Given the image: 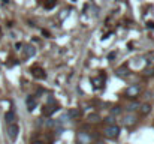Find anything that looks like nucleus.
<instances>
[{
    "instance_id": "obj_1",
    "label": "nucleus",
    "mask_w": 154,
    "mask_h": 144,
    "mask_svg": "<svg viewBox=\"0 0 154 144\" xmlns=\"http://www.w3.org/2000/svg\"><path fill=\"white\" fill-rule=\"evenodd\" d=\"M57 110H58V105L55 104V101H54L51 96H50V98H48V104H47V105L42 108V116H45V117H50L52 113H55Z\"/></svg>"
},
{
    "instance_id": "obj_2",
    "label": "nucleus",
    "mask_w": 154,
    "mask_h": 144,
    "mask_svg": "<svg viewBox=\"0 0 154 144\" xmlns=\"http://www.w3.org/2000/svg\"><path fill=\"white\" fill-rule=\"evenodd\" d=\"M118 135H120V128H118L117 125H111V126H108V128L105 129V137H108V138H111V140L117 138Z\"/></svg>"
},
{
    "instance_id": "obj_3",
    "label": "nucleus",
    "mask_w": 154,
    "mask_h": 144,
    "mask_svg": "<svg viewBox=\"0 0 154 144\" xmlns=\"http://www.w3.org/2000/svg\"><path fill=\"white\" fill-rule=\"evenodd\" d=\"M141 86L139 84H132V86H129L127 87V90H126V96L127 98H130V99H133V98H136V96H139L141 93Z\"/></svg>"
},
{
    "instance_id": "obj_4",
    "label": "nucleus",
    "mask_w": 154,
    "mask_h": 144,
    "mask_svg": "<svg viewBox=\"0 0 154 144\" xmlns=\"http://www.w3.org/2000/svg\"><path fill=\"white\" fill-rule=\"evenodd\" d=\"M18 132H20V126H18L17 123H14V125H8V135H9V138H11L12 141L17 140Z\"/></svg>"
},
{
    "instance_id": "obj_5",
    "label": "nucleus",
    "mask_w": 154,
    "mask_h": 144,
    "mask_svg": "<svg viewBox=\"0 0 154 144\" xmlns=\"http://www.w3.org/2000/svg\"><path fill=\"white\" fill-rule=\"evenodd\" d=\"M76 140H78V144H90L91 143V135L84 132V131H79L78 135H76Z\"/></svg>"
},
{
    "instance_id": "obj_6",
    "label": "nucleus",
    "mask_w": 154,
    "mask_h": 144,
    "mask_svg": "<svg viewBox=\"0 0 154 144\" xmlns=\"http://www.w3.org/2000/svg\"><path fill=\"white\" fill-rule=\"evenodd\" d=\"M121 123H123L126 128H130V126L136 125V116H135V114H127V116L123 117Z\"/></svg>"
},
{
    "instance_id": "obj_7",
    "label": "nucleus",
    "mask_w": 154,
    "mask_h": 144,
    "mask_svg": "<svg viewBox=\"0 0 154 144\" xmlns=\"http://www.w3.org/2000/svg\"><path fill=\"white\" fill-rule=\"evenodd\" d=\"M5 120H6V125H14L17 123V114L14 110H9L6 114H5Z\"/></svg>"
},
{
    "instance_id": "obj_8",
    "label": "nucleus",
    "mask_w": 154,
    "mask_h": 144,
    "mask_svg": "<svg viewBox=\"0 0 154 144\" xmlns=\"http://www.w3.org/2000/svg\"><path fill=\"white\" fill-rule=\"evenodd\" d=\"M26 104H27V110H29V111H33V110L38 107V99H36V96L30 95L29 98H27Z\"/></svg>"
},
{
    "instance_id": "obj_9",
    "label": "nucleus",
    "mask_w": 154,
    "mask_h": 144,
    "mask_svg": "<svg viewBox=\"0 0 154 144\" xmlns=\"http://www.w3.org/2000/svg\"><path fill=\"white\" fill-rule=\"evenodd\" d=\"M32 74H33V77H35V78H39V80H42V78H45V77H47L45 71H44L42 68H39V66L32 68Z\"/></svg>"
},
{
    "instance_id": "obj_10",
    "label": "nucleus",
    "mask_w": 154,
    "mask_h": 144,
    "mask_svg": "<svg viewBox=\"0 0 154 144\" xmlns=\"http://www.w3.org/2000/svg\"><path fill=\"white\" fill-rule=\"evenodd\" d=\"M115 74H117V77L124 78V77H127V75H129V69H127V66H120V68L115 71Z\"/></svg>"
},
{
    "instance_id": "obj_11",
    "label": "nucleus",
    "mask_w": 154,
    "mask_h": 144,
    "mask_svg": "<svg viewBox=\"0 0 154 144\" xmlns=\"http://www.w3.org/2000/svg\"><path fill=\"white\" fill-rule=\"evenodd\" d=\"M103 81H105V75H100V77H96L91 80V83L94 84V89H100L103 86Z\"/></svg>"
},
{
    "instance_id": "obj_12",
    "label": "nucleus",
    "mask_w": 154,
    "mask_h": 144,
    "mask_svg": "<svg viewBox=\"0 0 154 144\" xmlns=\"http://www.w3.org/2000/svg\"><path fill=\"white\" fill-rule=\"evenodd\" d=\"M66 116L69 117V120H72V119H78V117H81V111L79 110H69L67 113H66Z\"/></svg>"
},
{
    "instance_id": "obj_13",
    "label": "nucleus",
    "mask_w": 154,
    "mask_h": 144,
    "mask_svg": "<svg viewBox=\"0 0 154 144\" xmlns=\"http://www.w3.org/2000/svg\"><path fill=\"white\" fill-rule=\"evenodd\" d=\"M24 51H26V57L27 59H30V57H33L36 54V48L33 47V45H27V47L24 48Z\"/></svg>"
},
{
    "instance_id": "obj_14",
    "label": "nucleus",
    "mask_w": 154,
    "mask_h": 144,
    "mask_svg": "<svg viewBox=\"0 0 154 144\" xmlns=\"http://www.w3.org/2000/svg\"><path fill=\"white\" fill-rule=\"evenodd\" d=\"M139 111H141V114L147 116V114L151 111V105H150V104H142V105L139 107Z\"/></svg>"
},
{
    "instance_id": "obj_15",
    "label": "nucleus",
    "mask_w": 154,
    "mask_h": 144,
    "mask_svg": "<svg viewBox=\"0 0 154 144\" xmlns=\"http://www.w3.org/2000/svg\"><path fill=\"white\" fill-rule=\"evenodd\" d=\"M139 107H141L139 102H132V104L127 105V110H129V111H133V110H139Z\"/></svg>"
},
{
    "instance_id": "obj_16",
    "label": "nucleus",
    "mask_w": 154,
    "mask_h": 144,
    "mask_svg": "<svg viewBox=\"0 0 154 144\" xmlns=\"http://www.w3.org/2000/svg\"><path fill=\"white\" fill-rule=\"evenodd\" d=\"M88 120L93 122V123H97V122H100V117H99V114H90L88 116Z\"/></svg>"
},
{
    "instance_id": "obj_17",
    "label": "nucleus",
    "mask_w": 154,
    "mask_h": 144,
    "mask_svg": "<svg viewBox=\"0 0 154 144\" xmlns=\"http://www.w3.org/2000/svg\"><path fill=\"white\" fill-rule=\"evenodd\" d=\"M54 5H55V0H44V6L47 9H51Z\"/></svg>"
},
{
    "instance_id": "obj_18",
    "label": "nucleus",
    "mask_w": 154,
    "mask_h": 144,
    "mask_svg": "<svg viewBox=\"0 0 154 144\" xmlns=\"http://www.w3.org/2000/svg\"><path fill=\"white\" fill-rule=\"evenodd\" d=\"M105 122H106V123H108L109 126H111V125H115V119H114L112 116H109V117H108V119H106Z\"/></svg>"
},
{
    "instance_id": "obj_19",
    "label": "nucleus",
    "mask_w": 154,
    "mask_h": 144,
    "mask_svg": "<svg viewBox=\"0 0 154 144\" xmlns=\"http://www.w3.org/2000/svg\"><path fill=\"white\" fill-rule=\"evenodd\" d=\"M120 113H121V108H120V107H114V108H112V114L117 116V114H120Z\"/></svg>"
},
{
    "instance_id": "obj_20",
    "label": "nucleus",
    "mask_w": 154,
    "mask_h": 144,
    "mask_svg": "<svg viewBox=\"0 0 154 144\" xmlns=\"http://www.w3.org/2000/svg\"><path fill=\"white\" fill-rule=\"evenodd\" d=\"M115 56H117V53H115V51H112V53H109V56H108V59H109V60H112V59H114Z\"/></svg>"
},
{
    "instance_id": "obj_21",
    "label": "nucleus",
    "mask_w": 154,
    "mask_h": 144,
    "mask_svg": "<svg viewBox=\"0 0 154 144\" xmlns=\"http://www.w3.org/2000/svg\"><path fill=\"white\" fill-rule=\"evenodd\" d=\"M147 27H148V29H153V30H154V23H153V21H148V23H147Z\"/></svg>"
},
{
    "instance_id": "obj_22",
    "label": "nucleus",
    "mask_w": 154,
    "mask_h": 144,
    "mask_svg": "<svg viewBox=\"0 0 154 144\" xmlns=\"http://www.w3.org/2000/svg\"><path fill=\"white\" fill-rule=\"evenodd\" d=\"M15 48H17V50H23V44H21V42H17V44H15Z\"/></svg>"
},
{
    "instance_id": "obj_23",
    "label": "nucleus",
    "mask_w": 154,
    "mask_h": 144,
    "mask_svg": "<svg viewBox=\"0 0 154 144\" xmlns=\"http://www.w3.org/2000/svg\"><path fill=\"white\" fill-rule=\"evenodd\" d=\"M150 59H151V60H154V51H153V53H150Z\"/></svg>"
},
{
    "instance_id": "obj_24",
    "label": "nucleus",
    "mask_w": 154,
    "mask_h": 144,
    "mask_svg": "<svg viewBox=\"0 0 154 144\" xmlns=\"http://www.w3.org/2000/svg\"><path fill=\"white\" fill-rule=\"evenodd\" d=\"M72 2H75V0H72Z\"/></svg>"
},
{
    "instance_id": "obj_25",
    "label": "nucleus",
    "mask_w": 154,
    "mask_h": 144,
    "mask_svg": "<svg viewBox=\"0 0 154 144\" xmlns=\"http://www.w3.org/2000/svg\"><path fill=\"white\" fill-rule=\"evenodd\" d=\"M153 99H154V96H153Z\"/></svg>"
}]
</instances>
